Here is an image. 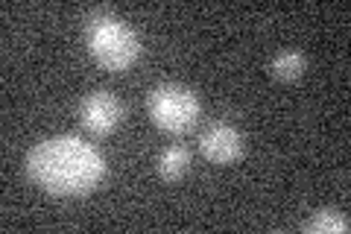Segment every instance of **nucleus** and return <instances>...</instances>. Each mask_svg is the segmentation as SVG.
<instances>
[{"mask_svg": "<svg viewBox=\"0 0 351 234\" xmlns=\"http://www.w3.org/2000/svg\"><path fill=\"white\" fill-rule=\"evenodd\" d=\"M32 185L53 196H85L106 179V159L76 135H59L36 143L27 155Z\"/></svg>", "mask_w": 351, "mask_h": 234, "instance_id": "nucleus-1", "label": "nucleus"}, {"mask_svg": "<svg viewBox=\"0 0 351 234\" xmlns=\"http://www.w3.org/2000/svg\"><path fill=\"white\" fill-rule=\"evenodd\" d=\"M82 38L91 59L112 73H123L141 59V41L126 21L112 12H94L85 18Z\"/></svg>", "mask_w": 351, "mask_h": 234, "instance_id": "nucleus-2", "label": "nucleus"}, {"mask_svg": "<svg viewBox=\"0 0 351 234\" xmlns=\"http://www.w3.org/2000/svg\"><path fill=\"white\" fill-rule=\"evenodd\" d=\"M147 111H149L152 124L161 132H167V135H184V132H191L196 126L202 106H199V97L191 88L164 82L149 91Z\"/></svg>", "mask_w": 351, "mask_h": 234, "instance_id": "nucleus-3", "label": "nucleus"}, {"mask_svg": "<svg viewBox=\"0 0 351 234\" xmlns=\"http://www.w3.org/2000/svg\"><path fill=\"white\" fill-rule=\"evenodd\" d=\"M120 120H123V103L112 91H91L80 103V124L97 138L112 135Z\"/></svg>", "mask_w": 351, "mask_h": 234, "instance_id": "nucleus-4", "label": "nucleus"}, {"mask_svg": "<svg viewBox=\"0 0 351 234\" xmlns=\"http://www.w3.org/2000/svg\"><path fill=\"white\" fill-rule=\"evenodd\" d=\"M199 152L214 164H232L243 155V135L232 124H211L199 135Z\"/></svg>", "mask_w": 351, "mask_h": 234, "instance_id": "nucleus-5", "label": "nucleus"}, {"mask_svg": "<svg viewBox=\"0 0 351 234\" xmlns=\"http://www.w3.org/2000/svg\"><path fill=\"white\" fill-rule=\"evenodd\" d=\"M191 167V152L182 147V143H170L158 152V161H156V170L164 182H179Z\"/></svg>", "mask_w": 351, "mask_h": 234, "instance_id": "nucleus-6", "label": "nucleus"}, {"mask_svg": "<svg viewBox=\"0 0 351 234\" xmlns=\"http://www.w3.org/2000/svg\"><path fill=\"white\" fill-rule=\"evenodd\" d=\"M307 71V59L299 50H281L276 59L269 62V73L281 82H295L302 80V73Z\"/></svg>", "mask_w": 351, "mask_h": 234, "instance_id": "nucleus-7", "label": "nucleus"}, {"mask_svg": "<svg viewBox=\"0 0 351 234\" xmlns=\"http://www.w3.org/2000/svg\"><path fill=\"white\" fill-rule=\"evenodd\" d=\"M307 234H346L348 231V220L339 211H316V214L304 222Z\"/></svg>", "mask_w": 351, "mask_h": 234, "instance_id": "nucleus-8", "label": "nucleus"}]
</instances>
